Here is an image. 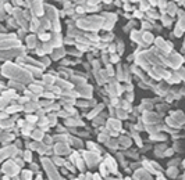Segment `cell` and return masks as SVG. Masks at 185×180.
Segmentation results:
<instances>
[{"instance_id":"6da1fadb","label":"cell","mask_w":185,"mask_h":180,"mask_svg":"<svg viewBox=\"0 0 185 180\" xmlns=\"http://www.w3.org/2000/svg\"><path fill=\"white\" fill-rule=\"evenodd\" d=\"M170 176H171V177H175V176H177V170H175V169H170Z\"/></svg>"}]
</instances>
